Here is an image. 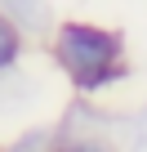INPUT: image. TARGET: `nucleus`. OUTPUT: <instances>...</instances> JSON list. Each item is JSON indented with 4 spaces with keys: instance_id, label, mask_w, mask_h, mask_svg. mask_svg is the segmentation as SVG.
I'll return each instance as SVG.
<instances>
[{
    "instance_id": "20e7f679",
    "label": "nucleus",
    "mask_w": 147,
    "mask_h": 152,
    "mask_svg": "<svg viewBox=\"0 0 147 152\" xmlns=\"http://www.w3.org/2000/svg\"><path fill=\"white\" fill-rule=\"evenodd\" d=\"M18 58H22V31H18L9 18H0V76L14 72Z\"/></svg>"
},
{
    "instance_id": "39448f33",
    "label": "nucleus",
    "mask_w": 147,
    "mask_h": 152,
    "mask_svg": "<svg viewBox=\"0 0 147 152\" xmlns=\"http://www.w3.org/2000/svg\"><path fill=\"white\" fill-rule=\"evenodd\" d=\"M58 152H112V143L98 134H62Z\"/></svg>"
},
{
    "instance_id": "7ed1b4c3",
    "label": "nucleus",
    "mask_w": 147,
    "mask_h": 152,
    "mask_svg": "<svg viewBox=\"0 0 147 152\" xmlns=\"http://www.w3.org/2000/svg\"><path fill=\"white\" fill-rule=\"evenodd\" d=\"M58 143H62V130L58 125H36V130L18 134L9 143V152H58Z\"/></svg>"
},
{
    "instance_id": "423d86ee",
    "label": "nucleus",
    "mask_w": 147,
    "mask_h": 152,
    "mask_svg": "<svg viewBox=\"0 0 147 152\" xmlns=\"http://www.w3.org/2000/svg\"><path fill=\"white\" fill-rule=\"evenodd\" d=\"M129 152H147V107L129 121Z\"/></svg>"
},
{
    "instance_id": "f257e3e1",
    "label": "nucleus",
    "mask_w": 147,
    "mask_h": 152,
    "mask_svg": "<svg viewBox=\"0 0 147 152\" xmlns=\"http://www.w3.org/2000/svg\"><path fill=\"white\" fill-rule=\"evenodd\" d=\"M54 63L62 67V76L71 81L80 99H94L120 81H129V63H125V36L98 23H80L71 18L54 31L49 40Z\"/></svg>"
},
{
    "instance_id": "f03ea898",
    "label": "nucleus",
    "mask_w": 147,
    "mask_h": 152,
    "mask_svg": "<svg viewBox=\"0 0 147 152\" xmlns=\"http://www.w3.org/2000/svg\"><path fill=\"white\" fill-rule=\"evenodd\" d=\"M0 18H9L22 36L49 31V0H0Z\"/></svg>"
}]
</instances>
